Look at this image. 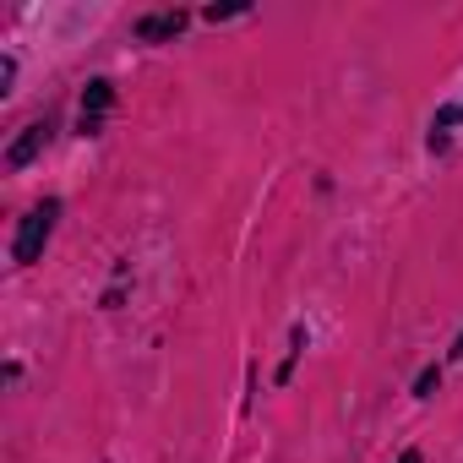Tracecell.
<instances>
[{"mask_svg":"<svg viewBox=\"0 0 463 463\" xmlns=\"http://www.w3.org/2000/svg\"><path fill=\"white\" fill-rule=\"evenodd\" d=\"M109 82H88V93H82V131H99V120H104V109H109Z\"/></svg>","mask_w":463,"mask_h":463,"instance_id":"3957f363","label":"cell"},{"mask_svg":"<svg viewBox=\"0 0 463 463\" xmlns=\"http://www.w3.org/2000/svg\"><path fill=\"white\" fill-rule=\"evenodd\" d=\"M452 120H463V104H452V109H441V115H436V131H441V126H452Z\"/></svg>","mask_w":463,"mask_h":463,"instance_id":"8992f818","label":"cell"},{"mask_svg":"<svg viewBox=\"0 0 463 463\" xmlns=\"http://www.w3.org/2000/svg\"><path fill=\"white\" fill-rule=\"evenodd\" d=\"M55 218H61V202H39L23 223H17V241H12V257L17 262H39L50 235H55Z\"/></svg>","mask_w":463,"mask_h":463,"instance_id":"6da1fadb","label":"cell"},{"mask_svg":"<svg viewBox=\"0 0 463 463\" xmlns=\"http://www.w3.org/2000/svg\"><path fill=\"white\" fill-rule=\"evenodd\" d=\"M185 28V17L180 12H164V17H142L137 23V39H175Z\"/></svg>","mask_w":463,"mask_h":463,"instance_id":"277c9868","label":"cell"},{"mask_svg":"<svg viewBox=\"0 0 463 463\" xmlns=\"http://www.w3.org/2000/svg\"><path fill=\"white\" fill-rule=\"evenodd\" d=\"M436 382H441V371H425V376H420V398H430V392H436Z\"/></svg>","mask_w":463,"mask_h":463,"instance_id":"5b68a950","label":"cell"},{"mask_svg":"<svg viewBox=\"0 0 463 463\" xmlns=\"http://www.w3.org/2000/svg\"><path fill=\"white\" fill-rule=\"evenodd\" d=\"M44 142H50V120H33V126H28V131H23L17 142H12V153H6V164H12V169H23V164H33Z\"/></svg>","mask_w":463,"mask_h":463,"instance_id":"7a4b0ae2","label":"cell"},{"mask_svg":"<svg viewBox=\"0 0 463 463\" xmlns=\"http://www.w3.org/2000/svg\"><path fill=\"white\" fill-rule=\"evenodd\" d=\"M398 463H425V458H420V452H414V447H409V452H403V458H398Z\"/></svg>","mask_w":463,"mask_h":463,"instance_id":"52a82bcc","label":"cell"},{"mask_svg":"<svg viewBox=\"0 0 463 463\" xmlns=\"http://www.w3.org/2000/svg\"><path fill=\"white\" fill-rule=\"evenodd\" d=\"M452 354H458V360H463V338H458V349H452Z\"/></svg>","mask_w":463,"mask_h":463,"instance_id":"ba28073f","label":"cell"}]
</instances>
